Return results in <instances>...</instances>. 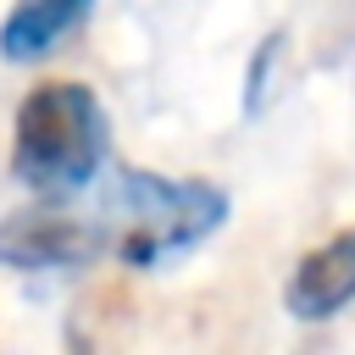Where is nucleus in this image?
<instances>
[{"mask_svg": "<svg viewBox=\"0 0 355 355\" xmlns=\"http://www.w3.org/2000/svg\"><path fill=\"white\" fill-rule=\"evenodd\" d=\"M111 155V116L89 83L50 78L28 89L11 128V178L44 200H67L94 183Z\"/></svg>", "mask_w": 355, "mask_h": 355, "instance_id": "obj_1", "label": "nucleus"}, {"mask_svg": "<svg viewBox=\"0 0 355 355\" xmlns=\"http://www.w3.org/2000/svg\"><path fill=\"white\" fill-rule=\"evenodd\" d=\"M111 250L128 266H161L194 244H205L227 222V189L205 178H161L144 166H122L111 183Z\"/></svg>", "mask_w": 355, "mask_h": 355, "instance_id": "obj_2", "label": "nucleus"}, {"mask_svg": "<svg viewBox=\"0 0 355 355\" xmlns=\"http://www.w3.org/2000/svg\"><path fill=\"white\" fill-rule=\"evenodd\" d=\"M111 244L105 227L61 216V211H11L0 222V266L11 272H67L89 266Z\"/></svg>", "mask_w": 355, "mask_h": 355, "instance_id": "obj_3", "label": "nucleus"}, {"mask_svg": "<svg viewBox=\"0 0 355 355\" xmlns=\"http://www.w3.org/2000/svg\"><path fill=\"white\" fill-rule=\"evenodd\" d=\"M355 300V227L333 233L327 244L305 250L283 283V305L300 322H327Z\"/></svg>", "mask_w": 355, "mask_h": 355, "instance_id": "obj_4", "label": "nucleus"}, {"mask_svg": "<svg viewBox=\"0 0 355 355\" xmlns=\"http://www.w3.org/2000/svg\"><path fill=\"white\" fill-rule=\"evenodd\" d=\"M94 0H17L0 22V55L6 61H39L50 55L67 33L89 22Z\"/></svg>", "mask_w": 355, "mask_h": 355, "instance_id": "obj_5", "label": "nucleus"}, {"mask_svg": "<svg viewBox=\"0 0 355 355\" xmlns=\"http://www.w3.org/2000/svg\"><path fill=\"white\" fill-rule=\"evenodd\" d=\"M277 55H283V28H277V33H266V39L255 44V55H250V78H244V111H250V116H255V111H261V100H266V83H272Z\"/></svg>", "mask_w": 355, "mask_h": 355, "instance_id": "obj_6", "label": "nucleus"}]
</instances>
